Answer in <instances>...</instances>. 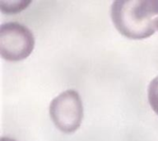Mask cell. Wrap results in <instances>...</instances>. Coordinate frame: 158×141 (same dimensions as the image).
Masks as SVG:
<instances>
[{
  "label": "cell",
  "instance_id": "7a4b0ae2",
  "mask_svg": "<svg viewBox=\"0 0 158 141\" xmlns=\"http://www.w3.org/2000/svg\"><path fill=\"white\" fill-rule=\"evenodd\" d=\"M53 123L63 133H73L80 127L83 118L81 96L73 89H69L55 96L49 105Z\"/></svg>",
  "mask_w": 158,
  "mask_h": 141
},
{
  "label": "cell",
  "instance_id": "3957f363",
  "mask_svg": "<svg viewBox=\"0 0 158 141\" xmlns=\"http://www.w3.org/2000/svg\"><path fill=\"white\" fill-rule=\"evenodd\" d=\"M35 37L31 31L18 22H6L0 28V52L7 61H19L31 54Z\"/></svg>",
  "mask_w": 158,
  "mask_h": 141
},
{
  "label": "cell",
  "instance_id": "277c9868",
  "mask_svg": "<svg viewBox=\"0 0 158 141\" xmlns=\"http://www.w3.org/2000/svg\"><path fill=\"white\" fill-rule=\"evenodd\" d=\"M31 1L30 0H12V1H3L0 2L1 10L6 13H17L26 9Z\"/></svg>",
  "mask_w": 158,
  "mask_h": 141
},
{
  "label": "cell",
  "instance_id": "52a82bcc",
  "mask_svg": "<svg viewBox=\"0 0 158 141\" xmlns=\"http://www.w3.org/2000/svg\"><path fill=\"white\" fill-rule=\"evenodd\" d=\"M156 28H157V30H158V22H157V24H156Z\"/></svg>",
  "mask_w": 158,
  "mask_h": 141
},
{
  "label": "cell",
  "instance_id": "8992f818",
  "mask_svg": "<svg viewBox=\"0 0 158 141\" xmlns=\"http://www.w3.org/2000/svg\"><path fill=\"white\" fill-rule=\"evenodd\" d=\"M1 141H16V140L13 139L8 138V137H2V138L1 139Z\"/></svg>",
  "mask_w": 158,
  "mask_h": 141
},
{
  "label": "cell",
  "instance_id": "6da1fadb",
  "mask_svg": "<svg viewBox=\"0 0 158 141\" xmlns=\"http://www.w3.org/2000/svg\"><path fill=\"white\" fill-rule=\"evenodd\" d=\"M110 16L119 33L133 40L148 38L155 33L158 22V0H117Z\"/></svg>",
  "mask_w": 158,
  "mask_h": 141
},
{
  "label": "cell",
  "instance_id": "5b68a950",
  "mask_svg": "<svg viewBox=\"0 0 158 141\" xmlns=\"http://www.w3.org/2000/svg\"><path fill=\"white\" fill-rule=\"evenodd\" d=\"M148 96L151 107L158 115V76L151 81L148 86Z\"/></svg>",
  "mask_w": 158,
  "mask_h": 141
}]
</instances>
